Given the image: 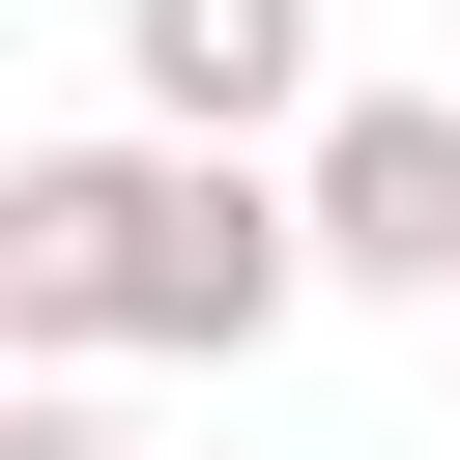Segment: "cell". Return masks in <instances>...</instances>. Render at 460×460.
Wrapping results in <instances>:
<instances>
[{
  "label": "cell",
  "instance_id": "1",
  "mask_svg": "<svg viewBox=\"0 0 460 460\" xmlns=\"http://www.w3.org/2000/svg\"><path fill=\"white\" fill-rule=\"evenodd\" d=\"M288 316H316V230L259 144H29L0 172V374H86V345L259 374Z\"/></svg>",
  "mask_w": 460,
  "mask_h": 460
},
{
  "label": "cell",
  "instance_id": "2",
  "mask_svg": "<svg viewBox=\"0 0 460 460\" xmlns=\"http://www.w3.org/2000/svg\"><path fill=\"white\" fill-rule=\"evenodd\" d=\"M288 230H316V288H460V86H316Z\"/></svg>",
  "mask_w": 460,
  "mask_h": 460
},
{
  "label": "cell",
  "instance_id": "3",
  "mask_svg": "<svg viewBox=\"0 0 460 460\" xmlns=\"http://www.w3.org/2000/svg\"><path fill=\"white\" fill-rule=\"evenodd\" d=\"M115 86H144V144H288L316 115V0H115Z\"/></svg>",
  "mask_w": 460,
  "mask_h": 460
},
{
  "label": "cell",
  "instance_id": "4",
  "mask_svg": "<svg viewBox=\"0 0 460 460\" xmlns=\"http://www.w3.org/2000/svg\"><path fill=\"white\" fill-rule=\"evenodd\" d=\"M0 460H115V431H86V402H58V374H29V402H0Z\"/></svg>",
  "mask_w": 460,
  "mask_h": 460
}]
</instances>
